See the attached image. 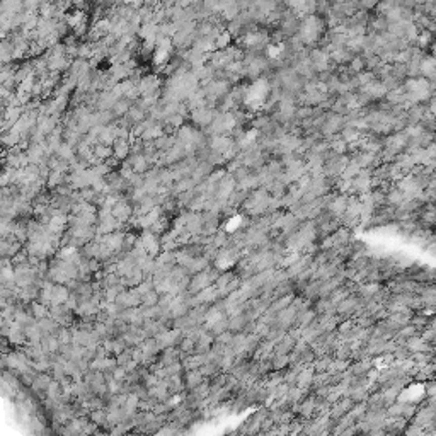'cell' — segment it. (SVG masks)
Masks as SVG:
<instances>
[{
	"label": "cell",
	"mask_w": 436,
	"mask_h": 436,
	"mask_svg": "<svg viewBox=\"0 0 436 436\" xmlns=\"http://www.w3.org/2000/svg\"><path fill=\"white\" fill-rule=\"evenodd\" d=\"M322 31H324V22L321 17L313 14V16H305L302 19L297 36L302 39L303 45H317L322 36Z\"/></svg>",
	"instance_id": "1"
},
{
	"label": "cell",
	"mask_w": 436,
	"mask_h": 436,
	"mask_svg": "<svg viewBox=\"0 0 436 436\" xmlns=\"http://www.w3.org/2000/svg\"><path fill=\"white\" fill-rule=\"evenodd\" d=\"M344 128V116L343 114H336V112H327L326 123L322 126L321 135L322 137H334V135H339Z\"/></svg>",
	"instance_id": "2"
},
{
	"label": "cell",
	"mask_w": 436,
	"mask_h": 436,
	"mask_svg": "<svg viewBox=\"0 0 436 436\" xmlns=\"http://www.w3.org/2000/svg\"><path fill=\"white\" fill-rule=\"evenodd\" d=\"M218 114V109H213V107H200L193 112H189V118L193 120V123L198 126V128H208L210 125L213 123L215 116Z\"/></svg>",
	"instance_id": "3"
},
{
	"label": "cell",
	"mask_w": 436,
	"mask_h": 436,
	"mask_svg": "<svg viewBox=\"0 0 436 436\" xmlns=\"http://www.w3.org/2000/svg\"><path fill=\"white\" fill-rule=\"evenodd\" d=\"M112 217H114L118 222H128L130 218H133V206H131L128 201L123 200V201H118L111 210Z\"/></svg>",
	"instance_id": "4"
},
{
	"label": "cell",
	"mask_w": 436,
	"mask_h": 436,
	"mask_svg": "<svg viewBox=\"0 0 436 436\" xmlns=\"http://www.w3.org/2000/svg\"><path fill=\"white\" fill-rule=\"evenodd\" d=\"M360 92L367 94L372 101H378V99H382V97H387V94H388L387 87L383 86L380 81H373L372 84L360 89Z\"/></svg>",
	"instance_id": "5"
},
{
	"label": "cell",
	"mask_w": 436,
	"mask_h": 436,
	"mask_svg": "<svg viewBox=\"0 0 436 436\" xmlns=\"http://www.w3.org/2000/svg\"><path fill=\"white\" fill-rule=\"evenodd\" d=\"M116 303H118L120 307H123L125 310L126 308H135L138 305V303H142V297L135 292V290H125L123 293H120L118 300H116Z\"/></svg>",
	"instance_id": "6"
},
{
	"label": "cell",
	"mask_w": 436,
	"mask_h": 436,
	"mask_svg": "<svg viewBox=\"0 0 436 436\" xmlns=\"http://www.w3.org/2000/svg\"><path fill=\"white\" fill-rule=\"evenodd\" d=\"M112 153H114L116 161H126L131 153V140L118 138L112 143Z\"/></svg>",
	"instance_id": "7"
},
{
	"label": "cell",
	"mask_w": 436,
	"mask_h": 436,
	"mask_svg": "<svg viewBox=\"0 0 436 436\" xmlns=\"http://www.w3.org/2000/svg\"><path fill=\"white\" fill-rule=\"evenodd\" d=\"M329 58H331V62H334L336 65H346V63L353 62L354 55L344 46V48H334V50H332L329 53Z\"/></svg>",
	"instance_id": "8"
},
{
	"label": "cell",
	"mask_w": 436,
	"mask_h": 436,
	"mask_svg": "<svg viewBox=\"0 0 436 436\" xmlns=\"http://www.w3.org/2000/svg\"><path fill=\"white\" fill-rule=\"evenodd\" d=\"M232 143H233V140L230 137H223V135H220V137H210V140H208L210 148H212L213 152L223 153V155H225V152L230 148Z\"/></svg>",
	"instance_id": "9"
},
{
	"label": "cell",
	"mask_w": 436,
	"mask_h": 436,
	"mask_svg": "<svg viewBox=\"0 0 436 436\" xmlns=\"http://www.w3.org/2000/svg\"><path fill=\"white\" fill-rule=\"evenodd\" d=\"M387 101L390 106H406L407 104V92L404 86L393 89V91H390L387 94Z\"/></svg>",
	"instance_id": "10"
},
{
	"label": "cell",
	"mask_w": 436,
	"mask_h": 436,
	"mask_svg": "<svg viewBox=\"0 0 436 436\" xmlns=\"http://www.w3.org/2000/svg\"><path fill=\"white\" fill-rule=\"evenodd\" d=\"M37 326H39L43 336H56L60 331V327H62L58 322L55 321V319H51V317H45V319H41V321H37Z\"/></svg>",
	"instance_id": "11"
},
{
	"label": "cell",
	"mask_w": 436,
	"mask_h": 436,
	"mask_svg": "<svg viewBox=\"0 0 436 436\" xmlns=\"http://www.w3.org/2000/svg\"><path fill=\"white\" fill-rule=\"evenodd\" d=\"M194 187H196L194 181L191 179V177H184V179L177 181L176 184L172 186L171 193H172V196H174V198H177V196L184 194V193H187V191H193Z\"/></svg>",
	"instance_id": "12"
},
{
	"label": "cell",
	"mask_w": 436,
	"mask_h": 436,
	"mask_svg": "<svg viewBox=\"0 0 436 436\" xmlns=\"http://www.w3.org/2000/svg\"><path fill=\"white\" fill-rule=\"evenodd\" d=\"M203 382H205V377L200 370H187V373L184 375L186 388H191V390H194L196 387H200Z\"/></svg>",
	"instance_id": "13"
},
{
	"label": "cell",
	"mask_w": 436,
	"mask_h": 436,
	"mask_svg": "<svg viewBox=\"0 0 436 436\" xmlns=\"http://www.w3.org/2000/svg\"><path fill=\"white\" fill-rule=\"evenodd\" d=\"M120 99L114 96L112 92H101L99 96V102H97V111H111L114 104L118 102Z\"/></svg>",
	"instance_id": "14"
},
{
	"label": "cell",
	"mask_w": 436,
	"mask_h": 436,
	"mask_svg": "<svg viewBox=\"0 0 436 436\" xmlns=\"http://www.w3.org/2000/svg\"><path fill=\"white\" fill-rule=\"evenodd\" d=\"M404 200H406V194L402 193L399 187H390L385 194V203L388 206H395V208H399V206L404 203Z\"/></svg>",
	"instance_id": "15"
},
{
	"label": "cell",
	"mask_w": 436,
	"mask_h": 436,
	"mask_svg": "<svg viewBox=\"0 0 436 436\" xmlns=\"http://www.w3.org/2000/svg\"><path fill=\"white\" fill-rule=\"evenodd\" d=\"M436 75V58L433 55L424 56L423 62H421V77L431 78Z\"/></svg>",
	"instance_id": "16"
},
{
	"label": "cell",
	"mask_w": 436,
	"mask_h": 436,
	"mask_svg": "<svg viewBox=\"0 0 436 436\" xmlns=\"http://www.w3.org/2000/svg\"><path fill=\"white\" fill-rule=\"evenodd\" d=\"M135 106V102H131L130 99H126V97H123V99H120L118 102L114 104V107H112V112H114V116L118 120L125 118L126 114H128V111L131 109V107Z\"/></svg>",
	"instance_id": "17"
},
{
	"label": "cell",
	"mask_w": 436,
	"mask_h": 436,
	"mask_svg": "<svg viewBox=\"0 0 436 436\" xmlns=\"http://www.w3.org/2000/svg\"><path fill=\"white\" fill-rule=\"evenodd\" d=\"M55 155H58V157L62 158V161H65V162H72V161H75V158H77V150L72 148V147H70V145H67V143H63L62 147H60L58 152L55 153Z\"/></svg>",
	"instance_id": "18"
},
{
	"label": "cell",
	"mask_w": 436,
	"mask_h": 436,
	"mask_svg": "<svg viewBox=\"0 0 436 436\" xmlns=\"http://www.w3.org/2000/svg\"><path fill=\"white\" fill-rule=\"evenodd\" d=\"M126 118H128L133 125H138V123H142V121L147 120V118H148V114H147V112H143L142 109H138L137 106H133V107H131V109L128 111V114H126Z\"/></svg>",
	"instance_id": "19"
},
{
	"label": "cell",
	"mask_w": 436,
	"mask_h": 436,
	"mask_svg": "<svg viewBox=\"0 0 436 436\" xmlns=\"http://www.w3.org/2000/svg\"><path fill=\"white\" fill-rule=\"evenodd\" d=\"M158 300H161V295H158L155 290H152L150 293L143 295V297H142V305H145V307H155V305H158Z\"/></svg>",
	"instance_id": "20"
},
{
	"label": "cell",
	"mask_w": 436,
	"mask_h": 436,
	"mask_svg": "<svg viewBox=\"0 0 436 436\" xmlns=\"http://www.w3.org/2000/svg\"><path fill=\"white\" fill-rule=\"evenodd\" d=\"M230 39H232L230 32L225 31V32H222V34L217 37V39H215V45H217L218 50H227L228 45H230Z\"/></svg>",
	"instance_id": "21"
},
{
	"label": "cell",
	"mask_w": 436,
	"mask_h": 436,
	"mask_svg": "<svg viewBox=\"0 0 436 436\" xmlns=\"http://www.w3.org/2000/svg\"><path fill=\"white\" fill-rule=\"evenodd\" d=\"M200 372L203 373V377H215L218 373V367L215 363H206L205 367L200 368Z\"/></svg>",
	"instance_id": "22"
},
{
	"label": "cell",
	"mask_w": 436,
	"mask_h": 436,
	"mask_svg": "<svg viewBox=\"0 0 436 436\" xmlns=\"http://www.w3.org/2000/svg\"><path fill=\"white\" fill-rule=\"evenodd\" d=\"M428 111H429V112H431V114H433V116H434V118H436V96H434V97H431V99H429V106H428Z\"/></svg>",
	"instance_id": "23"
},
{
	"label": "cell",
	"mask_w": 436,
	"mask_h": 436,
	"mask_svg": "<svg viewBox=\"0 0 436 436\" xmlns=\"http://www.w3.org/2000/svg\"><path fill=\"white\" fill-rule=\"evenodd\" d=\"M433 56H434V58H436V46H434V48H433Z\"/></svg>",
	"instance_id": "24"
}]
</instances>
